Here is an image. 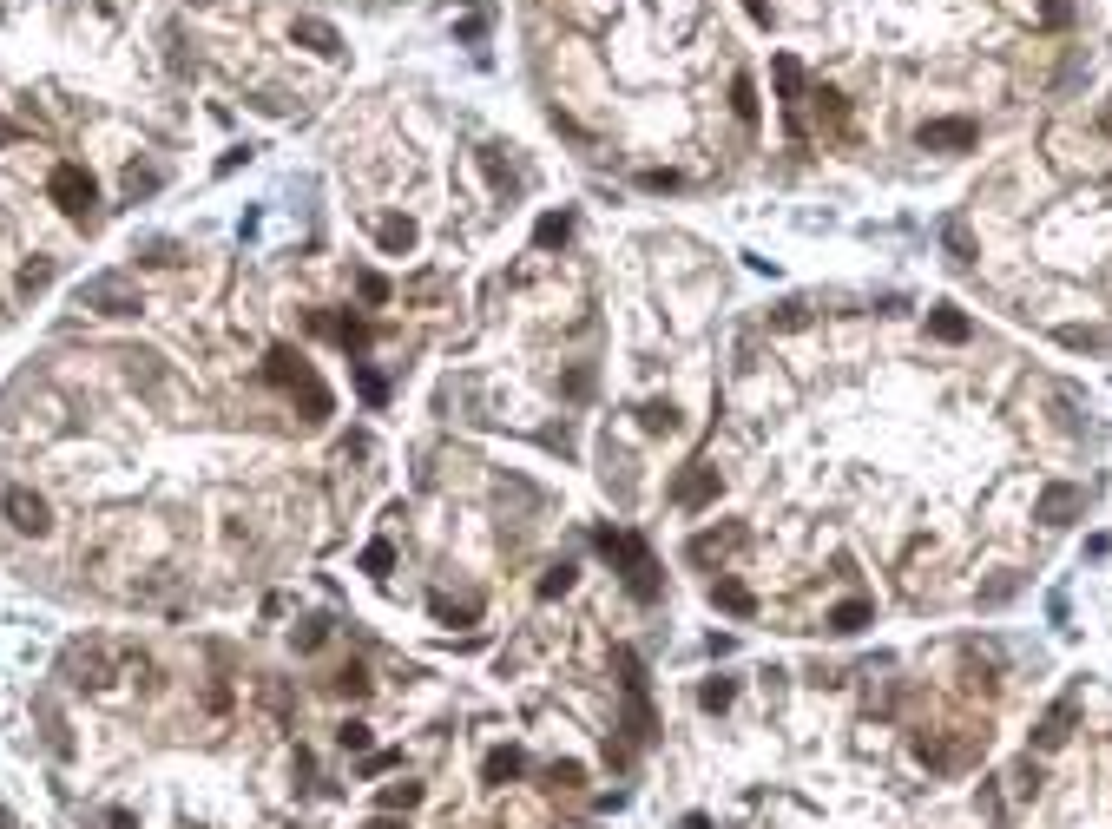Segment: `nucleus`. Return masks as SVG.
Masks as SVG:
<instances>
[{
  "label": "nucleus",
  "instance_id": "1",
  "mask_svg": "<svg viewBox=\"0 0 1112 829\" xmlns=\"http://www.w3.org/2000/svg\"><path fill=\"white\" fill-rule=\"evenodd\" d=\"M599 553L626 566V593L639 599V606H652V599H658V566H652V553H645L639 533H612V527H599Z\"/></svg>",
  "mask_w": 1112,
  "mask_h": 829
},
{
  "label": "nucleus",
  "instance_id": "2",
  "mask_svg": "<svg viewBox=\"0 0 1112 829\" xmlns=\"http://www.w3.org/2000/svg\"><path fill=\"white\" fill-rule=\"evenodd\" d=\"M79 310H99V316H132L139 310V283L106 270V277H86L79 283Z\"/></svg>",
  "mask_w": 1112,
  "mask_h": 829
},
{
  "label": "nucleus",
  "instance_id": "3",
  "mask_svg": "<svg viewBox=\"0 0 1112 829\" xmlns=\"http://www.w3.org/2000/svg\"><path fill=\"white\" fill-rule=\"evenodd\" d=\"M270 382H277V389H297L310 415H329V395H323V382L310 376V362H303V356H290V349H270Z\"/></svg>",
  "mask_w": 1112,
  "mask_h": 829
},
{
  "label": "nucleus",
  "instance_id": "4",
  "mask_svg": "<svg viewBox=\"0 0 1112 829\" xmlns=\"http://www.w3.org/2000/svg\"><path fill=\"white\" fill-rule=\"evenodd\" d=\"M770 73H777V93H784V132L790 139H810V119H803V66H797V53H777V66H770Z\"/></svg>",
  "mask_w": 1112,
  "mask_h": 829
},
{
  "label": "nucleus",
  "instance_id": "5",
  "mask_svg": "<svg viewBox=\"0 0 1112 829\" xmlns=\"http://www.w3.org/2000/svg\"><path fill=\"white\" fill-rule=\"evenodd\" d=\"M47 191H53V204H60L66 218H93V178L79 172V165H53V178H47Z\"/></svg>",
  "mask_w": 1112,
  "mask_h": 829
},
{
  "label": "nucleus",
  "instance_id": "6",
  "mask_svg": "<svg viewBox=\"0 0 1112 829\" xmlns=\"http://www.w3.org/2000/svg\"><path fill=\"white\" fill-rule=\"evenodd\" d=\"M0 507H7V520H14L20 533H47V527H53V507L40 501L33 487H7V494H0Z\"/></svg>",
  "mask_w": 1112,
  "mask_h": 829
},
{
  "label": "nucleus",
  "instance_id": "7",
  "mask_svg": "<svg viewBox=\"0 0 1112 829\" xmlns=\"http://www.w3.org/2000/svg\"><path fill=\"white\" fill-rule=\"evenodd\" d=\"M974 139H981V126H974V119H935V126L915 132V145H922V152H968Z\"/></svg>",
  "mask_w": 1112,
  "mask_h": 829
},
{
  "label": "nucleus",
  "instance_id": "8",
  "mask_svg": "<svg viewBox=\"0 0 1112 829\" xmlns=\"http://www.w3.org/2000/svg\"><path fill=\"white\" fill-rule=\"evenodd\" d=\"M66 672H73V685L106 691L112 685V652L106 645H73V652H66Z\"/></svg>",
  "mask_w": 1112,
  "mask_h": 829
},
{
  "label": "nucleus",
  "instance_id": "9",
  "mask_svg": "<svg viewBox=\"0 0 1112 829\" xmlns=\"http://www.w3.org/2000/svg\"><path fill=\"white\" fill-rule=\"evenodd\" d=\"M672 501L685 507V514L711 507V501H718V468H705V461H698V468H685V474H678V487H672Z\"/></svg>",
  "mask_w": 1112,
  "mask_h": 829
},
{
  "label": "nucleus",
  "instance_id": "10",
  "mask_svg": "<svg viewBox=\"0 0 1112 829\" xmlns=\"http://www.w3.org/2000/svg\"><path fill=\"white\" fill-rule=\"evenodd\" d=\"M1073 718H1080V698H1060L1047 711V718H1040V731H1034V751H1060L1066 737H1073Z\"/></svg>",
  "mask_w": 1112,
  "mask_h": 829
},
{
  "label": "nucleus",
  "instance_id": "11",
  "mask_svg": "<svg viewBox=\"0 0 1112 829\" xmlns=\"http://www.w3.org/2000/svg\"><path fill=\"white\" fill-rule=\"evenodd\" d=\"M1080 507H1086V494H1080V487H1066V481H1053L1047 494H1040V507H1034V514L1047 520V527H1066V520L1080 514Z\"/></svg>",
  "mask_w": 1112,
  "mask_h": 829
},
{
  "label": "nucleus",
  "instance_id": "12",
  "mask_svg": "<svg viewBox=\"0 0 1112 829\" xmlns=\"http://www.w3.org/2000/svg\"><path fill=\"white\" fill-rule=\"evenodd\" d=\"M744 540H751V533H744V527H718V533H698V540H691V560L705 566V560H718V553L744 547Z\"/></svg>",
  "mask_w": 1112,
  "mask_h": 829
},
{
  "label": "nucleus",
  "instance_id": "13",
  "mask_svg": "<svg viewBox=\"0 0 1112 829\" xmlns=\"http://www.w3.org/2000/svg\"><path fill=\"white\" fill-rule=\"evenodd\" d=\"M928 336H941V343H968L974 323L961 310H948V303H935V310H928Z\"/></svg>",
  "mask_w": 1112,
  "mask_h": 829
},
{
  "label": "nucleus",
  "instance_id": "14",
  "mask_svg": "<svg viewBox=\"0 0 1112 829\" xmlns=\"http://www.w3.org/2000/svg\"><path fill=\"white\" fill-rule=\"evenodd\" d=\"M711 599H718L724 612H737V619H751V612H757V593L744 586V579H718V586H711Z\"/></svg>",
  "mask_w": 1112,
  "mask_h": 829
},
{
  "label": "nucleus",
  "instance_id": "15",
  "mask_svg": "<svg viewBox=\"0 0 1112 829\" xmlns=\"http://www.w3.org/2000/svg\"><path fill=\"white\" fill-rule=\"evenodd\" d=\"M520 770H527V757H520V751H514V744H507V751H487V764H481V777H487V783H501V790H507V783H514V777H520Z\"/></svg>",
  "mask_w": 1112,
  "mask_h": 829
},
{
  "label": "nucleus",
  "instance_id": "16",
  "mask_svg": "<svg viewBox=\"0 0 1112 829\" xmlns=\"http://www.w3.org/2000/svg\"><path fill=\"white\" fill-rule=\"evenodd\" d=\"M297 40L310 53H343V40H336V27L329 20H297Z\"/></svg>",
  "mask_w": 1112,
  "mask_h": 829
},
{
  "label": "nucleus",
  "instance_id": "17",
  "mask_svg": "<svg viewBox=\"0 0 1112 829\" xmlns=\"http://www.w3.org/2000/svg\"><path fill=\"white\" fill-rule=\"evenodd\" d=\"M376 244L382 251H415V224L408 218H376Z\"/></svg>",
  "mask_w": 1112,
  "mask_h": 829
},
{
  "label": "nucleus",
  "instance_id": "18",
  "mask_svg": "<svg viewBox=\"0 0 1112 829\" xmlns=\"http://www.w3.org/2000/svg\"><path fill=\"white\" fill-rule=\"evenodd\" d=\"M816 112H823V126H830V132H843L849 126V106H843V93H836V86H816Z\"/></svg>",
  "mask_w": 1112,
  "mask_h": 829
},
{
  "label": "nucleus",
  "instance_id": "19",
  "mask_svg": "<svg viewBox=\"0 0 1112 829\" xmlns=\"http://www.w3.org/2000/svg\"><path fill=\"white\" fill-rule=\"evenodd\" d=\"M639 428H645V435H672V428H678V408H672V402H639Z\"/></svg>",
  "mask_w": 1112,
  "mask_h": 829
},
{
  "label": "nucleus",
  "instance_id": "20",
  "mask_svg": "<svg viewBox=\"0 0 1112 829\" xmlns=\"http://www.w3.org/2000/svg\"><path fill=\"white\" fill-rule=\"evenodd\" d=\"M941 244H948V257H955V264H968V257H974V231H968L961 218L941 224Z\"/></svg>",
  "mask_w": 1112,
  "mask_h": 829
},
{
  "label": "nucleus",
  "instance_id": "21",
  "mask_svg": "<svg viewBox=\"0 0 1112 829\" xmlns=\"http://www.w3.org/2000/svg\"><path fill=\"white\" fill-rule=\"evenodd\" d=\"M856 626H869V599H843L830 612V632H856Z\"/></svg>",
  "mask_w": 1112,
  "mask_h": 829
},
{
  "label": "nucleus",
  "instance_id": "22",
  "mask_svg": "<svg viewBox=\"0 0 1112 829\" xmlns=\"http://www.w3.org/2000/svg\"><path fill=\"white\" fill-rule=\"evenodd\" d=\"M566 231H573V218H540V224H533V244L553 251V244H566Z\"/></svg>",
  "mask_w": 1112,
  "mask_h": 829
},
{
  "label": "nucleus",
  "instance_id": "23",
  "mask_svg": "<svg viewBox=\"0 0 1112 829\" xmlns=\"http://www.w3.org/2000/svg\"><path fill=\"white\" fill-rule=\"evenodd\" d=\"M389 566H395V547H389V540H369V547H362V573H389Z\"/></svg>",
  "mask_w": 1112,
  "mask_h": 829
},
{
  "label": "nucleus",
  "instance_id": "24",
  "mask_svg": "<svg viewBox=\"0 0 1112 829\" xmlns=\"http://www.w3.org/2000/svg\"><path fill=\"white\" fill-rule=\"evenodd\" d=\"M422 803V783H389L382 790V810H415Z\"/></svg>",
  "mask_w": 1112,
  "mask_h": 829
},
{
  "label": "nucleus",
  "instance_id": "25",
  "mask_svg": "<svg viewBox=\"0 0 1112 829\" xmlns=\"http://www.w3.org/2000/svg\"><path fill=\"white\" fill-rule=\"evenodd\" d=\"M770 323H777V329H803V323H810V303H797V297L777 303V310H770Z\"/></svg>",
  "mask_w": 1112,
  "mask_h": 829
},
{
  "label": "nucleus",
  "instance_id": "26",
  "mask_svg": "<svg viewBox=\"0 0 1112 829\" xmlns=\"http://www.w3.org/2000/svg\"><path fill=\"white\" fill-rule=\"evenodd\" d=\"M731 698H737V685H731V678H711V685L698 691V704H705V711H724Z\"/></svg>",
  "mask_w": 1112,
  "mask_h": 829
},
{
  "label": "nucleus",
  "instance_id": "27",
  "mask_svg": "<svg viewBox=\"0 0 1112 829\" xmlns=\"http://www.w3.org/2000/svg\"><path fill=\"white\" fill-rule=\"evenodd\" d=\"M566 586H573V566L560 560V566H547V579H540V599H560Z\"/></svg>",
  "mask_w": 1112,
  "mask_h": 829
},
{
  "label": "nucleus",
  "instance_id": "28",
  "mask_svg": "<svg viewBox=\"0 0 1112 829\" xmlns=\"http://www.w3.org/2000/svg\"><path fill=\"white\" fill-rule=\"evenodd\" d=\"M47 283H53V264H47V257L20 270V290H27V297H33V290H47Z\"/></svg>",
  "mask_w": 1112,
  "mask_h": 829
},
{
  "label": "nucleus",
  "instance_id": "29",
  "mask_svg": "<svg viewBox=\"0 0 1112 829\" xmlns=\"http://www.w3.org/2000/svg\"><path fill=\"white\" fill-rule=\"evenodd\" d=\"M1034 790H1040V764H1034V757H1027V764L1014 770V797H1034Z\"/></svg>",
  "mask_w": 1112,
  "mask_h": 829
},
{
  "label": "nucleus",
  "instance_id": "30",
  "mask_svg": "<svg viewBox=\"0 0 1112 829\" xmlns=\"http://www.w3.org/2000/svg\"><path fill=\"white\" fill-rule=\"evenodd\" d=\"M323 639H329V626H323V619H303V632H297V652H316Z\"/></svg>",
  "mask_w": 1112,
  "mask_h": 829
},
{
  "label": "nucleus",
  "instance_id": "31",
  "mask_svg": "<svg viewBox=\"0 0 1112 829\" xmlns=\"http://www.w3.org/2000/svg\"><path fill=\"white\" fill-rule=\"evenodd\" d=\"M336 691H343V698H362V691H369V672H362V665H349V672L336 678Z\"/></svg>",
  "mask_w": 1112,
  "mask_h": 829
},
{
  "label": "nucleus",
  "instance_id": "32",
  "mask_svg": "<svg viewBox=\"0 0 1112 829\" xmlns=\"http://www.w3.org/2000/svg\"><path fill=\"white\" fill-rule=\"evenodd\" d=\"M731 106H737V119H757V99H751V79H737V86H731Z\"/></svg>",
  "mask_w": 1112,
  "mask_h": 829
},
{
  "label": "nucleus",
  "instance_id": "33",
  "mask_svg": "<svg viewBox=\"0 0 1112 829\" xmlns=\"http://www.w3.org/2000/svg\"><path fill=\"white\" fill-rule=\"evenodd\" d=\"M356 290H362V303H389V283H382L376 270H362V283H356Z\"/></svg>",
  "mask_w": 1112,
  "mask_h": 829
},
{
  "label": "nucleus",
  "instance_id": "34",
  "mask_svg": "<svg viewBox=\"0 0 1112 829\" xmlns=\"http://www.w3.org/2000/svg\"><path fill=\"white\" fill-rule=\"evenodd\" d=\"M356 382H362V402H389V382H382V376H376V369H362V376H356Z\"/></svg>",
  "mask_w": 1112,
  "mask_h": 829
},
{
  "label": "nucleus",
  "instance_id": "35",
  "mask_svg": "<svg viewBox=\"0 0 1112 829\" xmlns=\"http://www.w3.org/2000/svg\"><path fill=\"white\" fill-rule=\"evenodd\" d=\"M566 395H573V402H586V395H593V369H586V362L566 376Z\"/></svg>",
  "mask_w": 1112,
  "mask_h": 829
},
{
  "label": "nucleus",
  "instance_id": "36",
  "mask_svg": "<svg viewBox=\"0 0 1112 829\" xmlns=\"http://www.w3.org/2000/svg\"><path fill=\"white\" fill-rule=\"evenodd\" d=\"M126 191H132V198H145V191H158V172H139V165H132V172H126Z\"/></svg>",
  "mask_w": 1112,
  "mask_h": 829
},
{
  "label": "nucleus",
  "instance_id": "37",
  "mask_svg": "<svg viewBox=\"0 0 1112 829\" xmlns=\"http://www.w3.org/2000/svg\"><path fill=\"white\" fill-rule=\"evenodd\" d=\"M1060 343L1066 349H1099V336H1093V329H1060Z\"/></svg>",
  "mask_w": 1112,
  "mask_h": 829
},
{
  "label": "nucleus",
  "instance_id": "38",
  "mask_svg": "<svg viewBox=\"0 0 1112 829\" xmlns=\"http://www.w3.org/2000/svg\"><path fill=\"white\" fill-rule=\"evenodd\" d=\"M343 751H369V724H343Z\"/></svg>",
  "mask_w": 1112,
  "mask_h": 829
},
{
  "label": "nucleus",
  "instance_id": "39",
  "mask_svg": "<svg viewBox=\"0 0 1112 829\" xmlns=\"http://www.w3.org/2000/svg\"><path fill=\"white\" fill-rule=\"evenodd\" d=\"M99 829H139V816H132V810H106V816H99Z\"/></svg>",
  "mask_w": 1112,
  "mask_h": 829
},
{
  "label": "nucleus",
  "instance_id": "40",
  "mask_svg": "<svg viewBox=\"0 0 1112 829\" xmlns=\"http://www.w3.org/2000/svg\"><path fill=\"white\" fill-rule=\"evenodd\" d=\"M1040 20H1047V27H1066V20H1073V7H1066V0H1047V14H1040Z\"/></svg>",
  "mask_w": 1112,
  "mask_h": 829
},
{
  "label": "nucleus",
  "instance_id": "41",
  "mask_svg": "<svg viewBox=\"0 0 1112 829\" xmlns=\"http://www.w3.org/2000/svg\"><path fill=\"white\" fill-rule=\"evenodd\" d=\"M264 704H270V711L283 718V711H290V691H283V685H264Z\"/></svg>",
  "mask_w": 1112,
  "mask_h": 829
},
{
  "label": "nucleus",
  "instance_id": "42",
  "mask_svg": "<svg viewBox=\"0 0 1112 829\" xmlns=\"http://www.w3.org/2000/svg\"><path fill=\"white\" fill-rule=\"evenodd\" d=\"M645 191H678V172H645Z\"/></svg>",
  "mask_w": 1112,
  "mask_h": 829
},
{
  "label": "nucleus",
  "instance_id": "43",
  "mask_svg": "<svg viewBox=\"0 0 1112 829\" xmlns=\"http://www.w3.org/2000/svg\"><path fill=\"white\" fill-rule=\"evenodd\" d=\"M744 14H751V20H764V27H770V0H744Z\"/></svg>",
  "mask_w": 1112,
  "mask_h": 829
},
{
  "label": "nucleus",
  "instance_id": "44",
  "mask_svg": "<svg viewBox=\"0 0 1112 829\" xmlns=\"http://www.w3.org/2000/svg\"><path fill=\"white\" fill-rule=\"evenodd\" d=\"M369 829H408V823H395V816H376V823H369Z\"/></svg>",
  "mask_w": 1112,
  "mask_h": 829
},
{
  "label": "nucleus",
  "instance_id": "45",
  "mask_svg": "<svg viewBox=\"0 0 1112 829\" xmlns=\"http://www.w3.org/2000/svg\"><path fill=\"white\" fill-rule=\"evenodd\" d=\"M685 829H711V823H705V816H685Z\"/></svg>",
  "mask_w": 1112,
  "mask_h": 829
},
{
  "label": "nucleus",
  "instance_id": "46",
  "mask_svg": "<svg viewBox=\"0 0 1112 829\" xmlns=\"http://www.w3.org/2000/svg\"><path fill=\"white\" fill-rule=\"evenodd\" d=\"M0 829H14V816H7V810H0Z\"/></svg>",
  "mask_w": 1112,
  "mask_h": 829
},
{
  "label": "nucleus",
  "instance_id": "47",
  "mask_svg": "<svg viewBox=\"0 0 1112 829\" xmlns=\"http://www.w3.org/2000/svg\"><path fill=\"white\" fill-rule=\"evenodd\" d=\"M198 7H204V0H198Z\"/></svg>",
  "mask_w": 1112,
  "mask_h": 829
}]
</instances>
